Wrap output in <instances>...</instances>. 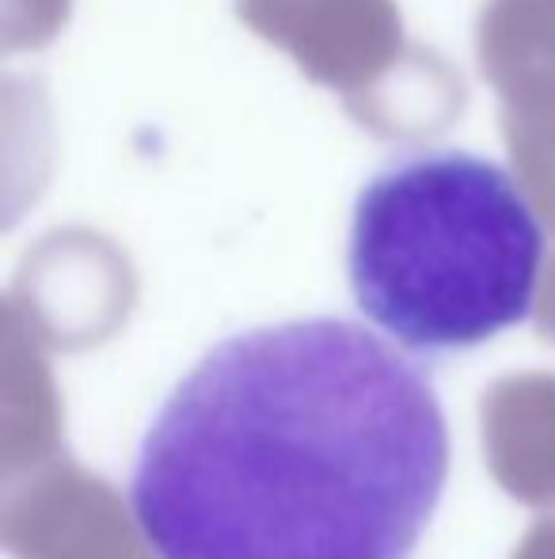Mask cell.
<instances>
[{
  "instance_id": "cell-1",
  "label": "cell",
  "mask_w": 555,
  "mask_h": 559,
  "mask_svg": "<svg viewBox=\"0 0 555 559\" xmlns=\"http://www.w3.org/2000/svg\"><path fill=\"white\" fill-rule=\"evenodd\" d=\"M449 476L411 358L350 320L217 343L141 438L130 510L156 559H408Z\"/></svg>"
},
{
  "instance_id": "cell-2",
  "label": "cell",
  "mask_w": 555,
  "mask_h": 559,
  "mask_svg": "<svg viewBox=\"0 0 555 559\" xmlns=\"http://www.w3.org/2000/svg\"><path fill=\"white\" fill-rule=\"evenodd\" d=\"M544 228L521 183L472 153H408L362 187L347 271L358 309L419 354H453L533 312Z\"/></svg>"
},
{
  "instance_id": "cell-3",
  "label": "cell",
  "mask_w": 555,
  "mask_h": 559,
  "mask_svg": "<svg viewBox=\"0 0 555 559\" xmlns=\"http://www.w3.org/2000/svg\"><path fill=\"white\" fill-rule=\"evenodd\" d=\"M483 76L503 96L514 164L548 191L555 176V0H491L480 27Z\"/></svg>"
},
{
  "instance_id": "cell-4",
  "label": "cell",
  "mask_w": 555,
  "mask_h": 559,
  "mask_svg": "<svg viewBox=\"0 0 555 559\" xmlns=\"http://www.w3.org/2000/svg\"><path fill=\"white\" fill-rule=\"evenodd\" d=\"M240 15L297 53L304 73L350 88L365 69H385L400 46L388 0H240Z\"/></svg>"
}]
</instances>
